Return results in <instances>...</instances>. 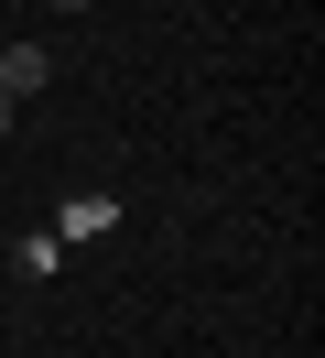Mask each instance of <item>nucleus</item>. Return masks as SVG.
Returning <instances> with one entry per match:
<instances>
[{
  "label": "nucleus",
  "mask_w": 325,
  "mask_h": 358,
  "mask_svg": "<svg viewBox=\"0 0 325 358\" xmlns=\"http://www.w3.org/2000/svg\"><path fill=\"white\" fill-rule=\"evenodd\" d=\"M43 228H55L65 250H76V239H108V228H120V196H108V185H76V196H65Z\"/></svg>",
  "instance_id": "1"
},
{
  "label": "nucleus",
  "mask_w": 325,
  "mask_h": 358,
  "mask_svg": "<svg viewBox=\"0 0 325 358\" xmlns=\"http://www.w3.org/2000/svg\"><path fill=\"white\" fill-rule=\"evenodd\" d=\"M0 87H11V98H43V87H55V55H43V44H0Z\"/></svg>",
  "instance_id": "2"
},
{
  "label": "nucleus",
  "mask_w": 325,
  "mask_h": 358,
  "mask_svg": "<svg viewBox=\"0 0 325 358\" xmlns=\"http://www.w3.org/2000/svg\"><path fill=\"white\" fill-rule=\"evenodd\" d=\"M11 271H22V282H55V271H65V239H55V228H22V239H11Z\"/></svg>",
  "instance_id": "3"
},
{
  "label": "nucleus",
  "mask_w": 325,
  "mask_h": 358,
  "mask_svg": "<svg viewBox=\"0 0 325 358\" xmlns=\"http://www.w3.org/2000/svg\"><path fill=\"white\" fill-rule=\"evenodd\" d=\"M11 120H22V98H11V87H0V131H11Z\"/></svg>",
  "instance_id": "4"
},
{
  "label": "nucleus",
  "mask_w": 325,
  "mask_h": 358,
  "mask_svg": "<svg viewBox=\"0 0 325 358\" xmlns=\"http://www.w3.org/2000/svg\"><path fill=\"white\" fill-rule=\"evenodd\" d=\"M55 11H98V0H55Z\"/></svg>",
  "instance_id": "5"
},
{
  "label": "nucleus",
  "mask_w": 325,
  "mask_h": 358,
  "mask_svg": "<svg viewBox=\"0 0 325 358\" xmlns=\"http://www.w3.org/2000/svg\"><path fill=\"white\" fill-rule=\"evenodd\" d=\"M0 44H11V33H0Z\"/></svg>",
  "instance_id": "6"
}]
</instances>
